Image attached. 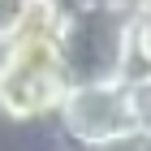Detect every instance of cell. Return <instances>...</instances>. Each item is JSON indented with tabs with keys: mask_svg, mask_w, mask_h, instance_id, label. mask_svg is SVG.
Here are the masks:
<instances>
[{
	"mask_svg": "<svg viewBox=\"0 0 151 151\" xmlns=\"http://www.w3.org/2000/svg\"><path fill=\"white\" fill-rule=\"evenodd\" d=\"M129 30H134V9L116 0H73L56 30V47L69 82L125 78L134 69Z\"/></svg>",
	"mask_w": 151,
	"mask_h": 151,
	"instance_id": "1",
	"label": "cell"
},
{
	"mask_svg": "<svg viewBox=\"0 0 151 151\" xmlns=\"http://www.w3.org/2000/svg\"><path fill=\"white\" fill-rule=\"evenodd\" d=\"M69 86L56 35L26 30L0 47V112L13 121H52Z\"/></svg>",
	"mask_w": 151,
	"mask_h": 151,
	"instance_id": "2",
	"label": "cell"
},
{
	"mask_svg": "<svg viewBox=\"0 0 151 151\" xmlns=\"http://www.w3.org/2000/svg\"><path fill=\"white\" fill-rule=\"evenodd\" d=\"M52 125L65 134L73 151H95L116 138L138 134L125 99V78H99V82H69L56 104Z\"/></svg>",
	"mask_w": 151,
	"mask_h": 151,
	"instance_id": "3",
	"label": "cell"
},
{
	"mask_svg": "<svg viewBox=\"0 0 151 151\" xmlns=\"http://www.w3.org/2000/svg\"><path fill=\"white\" fill-rule=\"evenodd\" d=\"M125 99H129L134 129L151 134V69H129L125 73Z\"/></svg>",
	"mask_w": 151,
	"mask_h": 151,
	"instance_id": "4",
	"label": "cell"
},
{
	"mask_svg": "<svg viewBox=\"0 0 151 151\" xmlns=\"http://www.w3.org/2000/svg\"><path fill=\"white\" fill-rule=\"evenodd\" d=\"M129 47H134V69H151V9H134Z\"/></svg>",
	"mask_w": 151,
	"mask_h": 151,
	"instance_id": "5",
	"label": "cell"
},
{
	"mask_svg": "<svg viewBox=\"0 0 151 151\" xmlns=\"http://www.w3.org/2000/svg\"><path fill=\"white\" fill-rule=\"evenodd\" d=\"M35 0H0V47L13 43V39L26 30V13H30Z\"/></svg>",
	"mask_w": 151,
	"mask_h": 151,
	"instance_id": "6",
	"label": "cell"
},
{
	"mask_svg": "<svg viewBox=\"0 0 151 151\" xmlns=\"http://www.w3.org/2000/svg\"><path fill=\"white\" fill-rule=\"evenodd\" d=\"M95 151H151V134H129V138H116V142L95 147Z\"/></svg>",
	"mask_w": 151,
	"mask_h": 151,
	"instance_id": "7",
	"label": "cell"
},
{
	"mask_svg": "<svg viewBox=\"0 0 151 151\" xmlns=\"http://www.w3.org/2000/svg\"><path fill=\"white\" fill-rule=\"evenodd\" d=\"M134 9H151V0H134Z\"/></svg>",
	"mask_w": 151,
	"mask_h": 151,
	"instance_id": "8",
	"label": "cell"
}]
</instances>
